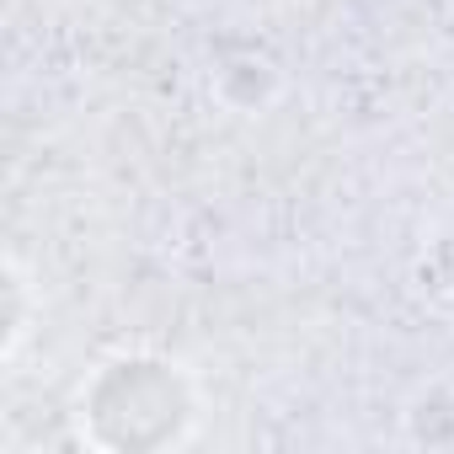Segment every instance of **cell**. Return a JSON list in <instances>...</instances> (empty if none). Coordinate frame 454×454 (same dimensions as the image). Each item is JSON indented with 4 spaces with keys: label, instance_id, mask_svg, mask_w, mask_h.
<instances>
[{
    "label": "cell",
    "instance_id": "1",
    "mask_svg": "<svg viewBox=\"0 0 454 454\" xmlns=\"http://www.w3.org/2000/svg\"><path fill=\"white\" fill-rule=\"evenodd\" d=\"M81 438L102 454H155L176 449L198 427V385L176 358L118 353L97 364L75 401Z\"/></svg>",
    "mask_w": 454,
    "mask_h": 454
},
{
    "label": "cell",
    "instance_id": "2",
    "mask_svg": "<svg viewBox=\"0 0 454 454\" xmlns=\"http://www.w3.org/2000/svg\"><path fill=\"white\" fill-rule=\"evenodd\" d=\"M284 91V75L268 54L257 49H236V54H224L219 70H214V97L231 107V113H262L273 97Z\"/></svg>",
    "mask_w": 454,
    "mask_h": 454
}]
</instances>
